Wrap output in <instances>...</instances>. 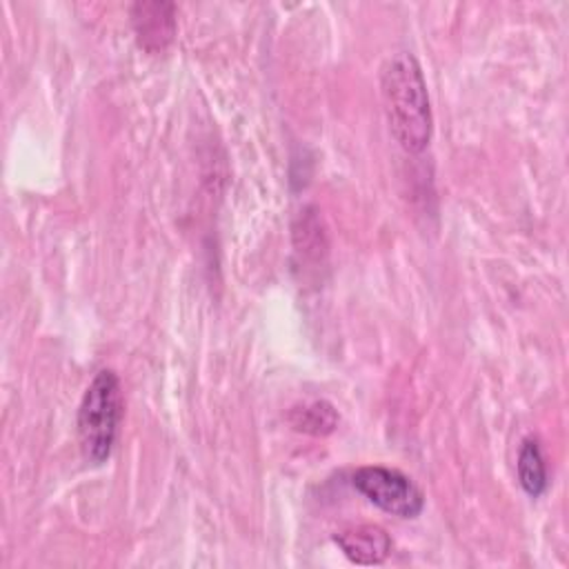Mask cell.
<instances>
[{"mask_svg": "<svg viewBox=\"0 0 569 569\" xmlns=\"http://www.w3.org/2000/svg\"><path fill=\"white\" fill-rule=\"evenodd\" d=\"M131 27L138 44L149 53L164 51L178 29L176 4L167 0H140L131 4Z\"/></svg>", "mask_w": 569, "mask_h": 569, "instance_id": "4", "label": "cell"}, {"mask_svg": "<svg viewBox=\"0 0 569 569\" xmlns=\"http://www.w3.org/2000/svg\"><path fill=\"white\" fill-rule=\"evenodd\" d=\"M293 242L302 260L318 262L327 253V233L320 224V216L311 207L305 209V213L300 211V218L293 224Z\"/></svg>", "mask_w": 569, "mask_h": 569, "instance_id": "8", "label": "cell"}, {"mask_svg": "<svg viewBox=\"0 0 569 569\" xmlns=\"http://www.w3.org/2000/svg\"><path fill=\"white\" fill-rule=\"evenodd\" d=\"M122 420V391L116 371L100 369L82 393L78 407V438L84 458L102 465L113 453Z\"/></svg>", "mask_w": 569, "mask_h": 569, "instance_id": "2", "label": "cell"}, {"mask_svg": "<svg viewBox=\"0 0 569 569\" xmlns=\"http://www.w3.org/2000/svg\"><path fill=\"white\" fill-rule=\"evenodd\" d=\"M333 542L356 565H380L391 551L389 533L378 525L349 527L333 536Z\"/></svg>", "mask_w": 569, "mask_h": 569, "instance_id": "5", "label": "cell"}, {"mask_svg": "<svg viewBox=\"0 0 569 569\" xmlns=\"http://www.w3.org/2000/svg\"><path fill=\"white\" fill-rule=\"evenodd\" d=\"M380 96L393 140L420 153L433 136V116L420 62L409 51L391 53L380 69Z\"/></svg>", "mask_w": 569, "mask_h": 569, "instance_id": "1", "label": "cell"}, {"mask_svg": "<svg viewBox=\"0 0 569 569\" xmlns=\"http://www.w3.org/2000/svg\"><path fill=\"white\" fill-rule=\"evenodd\" d=\"M518 480L527 496L538 498L547 489V467L540 442L536 438H525L518 451Z\"/></svg>", "mask_w": 569, "mask_h": 569, "instance_id": "7", "label": "cell"}, {"mask_svg": "<svg viewBox=\"0 0 569 569\" xmlns=\"http://www.w3.org/2000/svg\"><path fill=\"white\" fill-rule=\"evenodd\" d=\"M351 485L371 505L398 518H416L425 509V496L402 471L382 465H367L353 471Z\"/></svg>", "mask_w": 569, "mask_h": 569, "instance_id": "3", "label": "cell"}, {"mask_svg": "<svg viewBox=\"0 0 569 569\" xmlns=\"http://www.w3.org/2000/svg\"><path fill=\"white\" fill-rule=\"evenodd\" d=\"M289 425L298 433L307 436H329L338 427V411L327 400H313L307 405H298L287 416Z\"/></svg>", "mask_w": 569, "mask_h": 569, "instance_id": "6", "label": "cell"}]
</instances>
